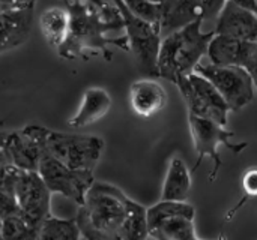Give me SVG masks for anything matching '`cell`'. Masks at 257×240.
<instances>
[{
  "label": "cell",
  "instance_id": "obj_24",
  "mask_svg": "<svg viewBox=\"0 0 257 240\" xmlns=\"http://www.w3.org/2000/svg\"><path fill=\"white\" fill-rule=\"evenodd\" d=\"M41 225L29 221L21 213L12 215L2 221L5 240H36Z\"/></svg>",
  "mask_w": 257,
  "mask_h": 240
},
{
  "label": "cell",
  "instance_id": "obj_34",
  "mask_svg": "<svg viewBox=\"0 0 257 240\" xmlns=\"http://www.w3.org/2000/svg\"><path fill=\"white\" fill-rule=\"evenodd\" d=\"M0 240H5L3 239V230H2V219H0Z\"/></svg>",
  "mask_w": 257,
  "mask_h": 240
},
{
  "label": "cell",
  "instance_id": "obj_28",
  "mask_svg": "<svg viewBox=\"0 0 257 240\" xmlns=\"http://www.w3.org/2000/svg\"><path fill=\"white\" fill-rule=\"evenodd\" d=\"M242 189L247 197H257V168H250L244 173Z\"/></svg>",
  "mask_w": 257,
  "mask_h": 240
},
{
  "label": "cell",
  "instance_id": "obj_8",
  "mask_svg": "<svg viewBox=\"0 0 257 240\" xmlns=\"http://www.w3.org/2000/svg\"><path fill=\"white\" fill-rule=\"evenodd\" d=\"M176 87L179 89L190 114L212 120L221 126L227 125L230 108L214 84L205 77L193 72L188 77L181 78Z\"/></svg>",
  "mask_w": 257,
  "mask_h": 240
},
{
  "label": "cell",
  "instance_id": "obj_21",
  "mask_svg": "<svg viewBox=\"0 0 257 240\" xmlns=\"http://www.w3.org/2000/svg\"><path fill=\"white\" fill-rule=\"evenodd\" d=\"M148 237V209L137 201L130 200L126 218L119 233V240H146Z\"/></svg>",
  "mask_w": 257,
  "mask_h": 240
},
{
  "label": "cell",
  "instance_id": "obj_4",
  "mask_svg": "<svg viewBox=\"0 0 257 240\" xmlns=\"http://www.w3.org/2000/svg\"><path fill=\"white\" fill-rule=\"evenodd\" d=\"M42 143L45 155L72 170L92 173L104 150V140L96 135L66 134L47 128L42 132Z\"/></svg>",
  "mask_w": 257,
  "mask_h": 240
},
{
  "label": "cell",
  "instance_id": "obj_2",
  "mask_svg": "<svg viewBox=\"0 0 257 240\" xmlns=\"http://www.w3.org/2000/svg\"><path fill=\"white\" fill-rule=\"evenodd\" d=\"M130 200L119 188L95 180L83 204L78 206L75 216L81 237L86 240H119Z\"/></svg>",
  "mask_w": 257,
  "mask_h": 240
},
{
  "label": "cell",
  "instance_id": "obj_18",
  "mask_svg": "<svg viewBox=\"0 0 257 240\" xmlns=\"http://www.w3.org/2000/svg\"><path fill=\"white\" fill-rule=\"evenodd\" d=\"M191 171L187 164L175 156L169 162L166 173L161 200L164 201H187L191 191Z\"/></svg>",
  "mask_w": 257,
  "mask_h": 240
},
{
  "label": "cell",
  "instance_id": "obj_33",
  "mask_svg": "<svg viewBox=\"0 0 257 240\" xmlns=\"http://www.w3.org/2000/svg\"><path fill=\"white\" fill-rule=\"evenodd\" d=\"M175 2H176V0H164V2H163V5H164V14H166V11H167Z\"/></svg>",
  "mask_w": 257,
  "mask_h": 240
},
{
  "label": "cell",
  "instance_id": "obj_23",
  "mask_svg": "<svg viewBox=\"0 0 257 240\" xmlns=\"http://www.w3.org/2000/svg\"><path fill=\"white\" fill-rule=\"evenodd\" d=\"M80 228L75 219H63L50 216L44 221L39 228V234L36 240H81Z\"/></svg>",
  "mask_w": 257,
  "mask_h": 240
},
{
  "label": "cell",
  "instance_id": "obj_9",
  "mask_svg": "<svg viewBox=\"0 0 257 240\" xmlns=\"http://www.w3.org/2000/svg\"><path fill=\"white\" fill-rule=\"evenodd\" d=\"M214 84L230 111H239L254 98V80L250 72L239 66L197 65L196 71Z\"/></svg>",
  "mask_w": 257,
  "mask_h": 240
},
{
  "label": "cell",
  "instance_id": "obj_37",
  "mask_svg": "<svg viewBox=\"0 0 257 240\" xmlns=\"http://www.w3.org/2000/svg\"><path fill=\"white\" fill-rule=\"evenodd\" d=\"M254 86H256V89H257V81H256V84H254Z\"/></svg>",
  "mask_w": 257,
  "mask_h": 240
},
{
  "label": "cell",
  "instance_id": "obj_30",
  "mask_svg": "<svg viewBox=\"0 0 257 240\" xmlns=\"http://www.w3.org/2000/svg\"><path fill=\"white\" fill-rule=\"evenodd\" d=\"M8 165H9V161H8V158H6V155L3 153V150L0 149V174L3 173V170H5Z\"/></svg>",
  "mask_w": 257,
  "mask_h": 240
},
{
  "label": "cell",
  "instance_id": "obj_1",
  "mask_svg": "<svg viewBox=\"0 0 257 240\" xmlns=\"http://www.w3.org/2000/svg\"><path fill=\"white\" fill-rule=\"evenodd\" d=\"M65 8L69 12L71 23L68 38L57 50L60 57L75 60L99 53L105 60H111L110 45L130 51L126 36L107 38L108 32L123 29V20L116 6L98 8L84 0H66Z\"/></svg>",
  "mask_w": 257,
  "mask_h": 240
},
{
  "label": "cell",
  "instance_id": "obj_31",
  "mask_svg": "<svg viewBox=\"0 0 257 240\" xmlns=\"http://www.w3.org/2000/svg\"><path fill=\"white\" fill-rule=\"evenodd\" d=\"M250 75L253 77V80H254V84H256V81H257V44H256V56H254V62H253V68H251V71H250Z\"/></svg>",
  "mask_w": 257,
  "mask_h": 240
},
{
  "label": "cell",
  "instance_id": "obj_20",
  "mask_svg": "<svg viewBox=\"0 0 257 240\" xmlns=\"http://www.w3.org/2000/svg\"><path fill=\"white\" fill-rule=\"evenodd\" d=\"M196 21H202L197 0H176L164 14V20L161 23V35L164 38Z\"/></svg>",
  "mask_w": 257,
  "mask_h": 240
},
{
  "label": "cell",
  "instance_id": "obj_13",
  "mask_svg": "<svg viewBox=\"0 0 257 240\" xmlns=\"http://www.w3.org/2000/svg\"><path fill=\"white\" fill-rule=\"evenodd\" d=\"M256 44L257 42L241 41L232 36L215 35L209 44L206 56L212 65L239 66L250 72L256 56Z\"/></svg>",
  "mask_w": 257,
  "mask_h": 240
},
{
  "label": "cell",
  "instance_id": "obj_15",
  "mask_svg": "<svg viewBox=\"0 0 257 240\" xmlns=\"http://www.w3.org/2000/svg\"><path fill=\"white\" fill-rule=\"evenodd\" d=\"M169 96L166 89L154 78H142L130 87V104L140 117H152L163 111Z\"/></svg>",
  "mask_w": 257,
  "mask_h": 240
},
{
  "label": "cell",
  "instance_id": "obj_19",
  "mask_svg": "<svg viewBox=\"0 0 257 240\" xmlns=\"http://www.w3.org/2000/svg\"><path fill=\"white\" fill-rule=\"evenodd\" d=\"M69 23L71 18L66 8L53 6L45 9L39 17V29L45 41L57 50L63 45V42L68 38Z\"/></svg>",
  "mask_w": 257,
  "mask_h": 240
},
{
  "label": "cell",
  "instance_id": "obj_12",
  "mask_svg": "<svg viewBox=\"0 0 257 240\" xmlns=\"http://www.w3.org/2000/svg\"><path fill=\"white\" fill-rule=\"evenodd\" d=\"M17 200L20 213L42 225L51 216V191L38 171H20L17 179Z\"/></svg>",
  "mask_w": 257,
  "mask_h": 240
},
{
  "label": "cell",
  "instance_id": "obj_16",
  "mask_svg": "<svg viewBox=\"0 0 257 240\" xmlns=\"http://www.w3.org/2000/svg\"><path fill=\"white\" fill-rule=\"evenodd\" d=\"M113 105L111 96L105 89L101 87H89L81 99V104L77 110V113L69 119L68 125L71 128H86L96 122H99L102 117L107 116Z\"/></svg>",
  "mask_w": 257,
  "mask_h": 240
},
{
  "label": "cell",
  "instance_id": "obj_7",
  "mask_svg": "<svg viewBox=\"0 0 257 240\" xmlns=\"http://www.w3.org/2000/svg\"><path fill=\"white\" fill-rule=\"evenodd\" d=\"M188 125H190L194 149L197 152V159L191 173L196 171L200 167L202 161L209 156L214 161V168L209 174L211 182L217 179V174L223 165V159L220 156V152L217 150L220 144H224L233 153H241L248 146V143H233L232 138L235 137V132L227 131L226 126H221L212 120L202 119L188 113Z\"/></svg>",
  "mask_w": 257,
  "mask_h": 240
},
{
  "label": "cell",
  "instance_id": "obj_5",
  "mask_svg": "<svg viewBox=\"0 0 257 240\" xmlns=\"http://www.w3.org/2000/svg\"><path fill=\"white\" fill-rule=\"evenodd\" d=\"M123 20V29L130 44V51L134 53L140 71L149 78H158L157 62L163 41L161 26L146 23L136 17L123 3V0H113Z\"/></svg>",
  "mask_w": 257,
  "mask_h": 240
},
{
  "label": "cell",
  "instance_id": "obj_27",
  "mask_svg": "<svg viewBox=\"0 0 257 240\" xmlns=\"http://www.w3.org/2000/svg\"><path fill=\"white\" fill-rule=\"evenodd\" d=\"M36 0H0V14L35 9Z\"/></svg>",
  "mask_w": 257,
  "mask_h": 240
},
{
  "label": "cell",
  "instance_id": "obj_36",
  "mask_svg": "<svg viewBox=\"0 0 257 240\" xmlns=\"http://www.w3.org/2000/svg\"><path fill=\"white\" fill-rule=\"evenodd\" d=\"M191 240H200V239H197V237H194V239H191ZM220 240H226V239H220Z\"/></svg>",
  "mask_w": 257,
  "mask_h": 240
},
{
  "label": "cell",
  "instance_id": "obj_26",
  "mask_svg": "<svg viewBox=\"0 0 257 240\" xmlns=\"http://www.w3.org/2000/svg\"><path fill=\"white\" fill-rule=\"evenodd\" d=\"M226 3H227V0H197L200 20L202 21H206V20L217 21L226 6Z\"/></svg>",
  "mask_w": 257,
  "mask_h": 240
},
{
  "label": "cell",
  "instance_id": "obj_38",
  "mask_svg": "<svg viewBox=\"0 0 257 240\" xmlns=\"http://www.w3.org/2000/svg\"><path fill=\"white\" fill-rule=\"evenodd\" d=\"M81 240H86V239H81Z\"/></svg>",
  "mask_w": 257,
  "mask_h": 240
},
{
  "label": "cell",
  "instance_id": "obj_11",
  "mask_svg": "<svg viewBox=\"0 0 257 240\" xmlns=\"http://www.w3.org/2000/svg\"><path fill=\"white\" fill-rule=\"evenodd\" d=\"M44 126L27 125L15 131L0 132V149L11 165L23 171H38L44 156Z\"/></svg>",
  "mask_w": 257,
  "mask_h": 240
},
{
  "label": "cell",
  "instance_id": "obj_25",
  "mask_svg": "<svg viewBox=\"0 0 257 240\" xmlns=\"http://www.w3.org/2000/svg\"><path fill=\"white\" fill-rule=\"evenodd\" d=\"M126 8L140 20L161 26L164 20V5L163 3H155L151 0H123Z\"/></svg>",
  "mask_w": 257,
  "mask_h": 240
},
{
  "label": "cell",
  "instance_id": "obj_29",
  "mask_svg": "<svg viewBox=\"0 0 257 240\" xmlns=\"http://www.w3.org/2000/svg\"><path fill=\"white\" fill-rule=\"evenodd\" d=\"M227 2H230L239 8H244L247 11H251L253 14L257 15V0H227Z\"/></svg>",
  "mask_w": 257,
  "mask_h": 240
},
{
  "label": "cell",
  "instance_id": "obj_14",
  "mask_svg": "<svg viewBox=\"0 0 257 240\" xmlns=\"http://www.w3.org/2000/svg\"><path fill=\"white\" fill-rule=\"evenodd\" d=\"M215 35L257 42V15L230 2L226 3L215 26Z\"/></svg>",
  "mask_w": 257,
  "mask_h": 240
},
{
  "label": "cell",
  "instance_id": "obj_22",
  "mask_svg": "<svg viewBox=\"0 0 257 240\" xmlns=\"http://www.w3.org/2000/svg\"><path fill=\"white\" fill-rule=\"evenodd\" d=\"M20 168L8 165L0 174V219H6L12 215L20 213L17 200V179Z\"/></svg>",
  "mask_w": 257,
  "mask_h": 240
},
{
  "label": "cell",
  "instance_id": "obj_32",
  "mask_svg": "<svg viewBox=\"0 0 257 240\" xmlns=\"http://www.w3.org/2000/svg\"><path fill=\"white\" fill-rule=\"evenodd\" d=\"M63 3L66 2V0H62ZM84 2H89V3H92V5H95V6H98V8H105L107 6V3L104 2V0H84Z\"/></svg>",
  "mask_w": 257,
  "mask_h": 240
},
{
  "label": "cell",
  "instance_id": "obj_6",
  "mask_svg": "<svg viewBox=\"0 0 257 240\" xmlns=\"http://www.w3.org/2000/svg\"><path fill=\"white\" fill-rule=\"evenodd\" d=\"M194 207L187 201H164L148 209L149 237L155 240H191L194 230Z\"/></svg>",
  "mask_w": 257,
  "mask_h": 240
},
{
  "label": "cell",
  "instance_id": "obj_35",
  "mask_svg": "<svg viewBox=\"0 0 257 240\" xmlns=\"http://www.w3.org/2000/svg\"><path fill=\"white\" fill-rule=\"evenodd\" d=\"M151 2H155V3H163L164 0H151Z\"/></svg>",
  "mask_w": 257,
  "mask_h": 240
},
{
  "label": "cell",
  "instance_id": "obj_17",
  "mask_svg": "<svg viewBox=\"0 0 257 240\" xmlns=\"http://www.w3.org/2000/svg\"><path fill=\"white\" fill-rule=\"evenodd\" d=\"M33 24V9L0 14V53L24 44Z\"/></svg>",
  "mask_w": 257,
  "mask_h": 240
},
{
  "label": "cell",
  "instance_id": "obj_3",
  "mask_svg": "<svg viewBox=\"0 0 257 240\" xmlns=\"http://www.w3.org/2000/svg\"><path fill=\"white\" fill-rule=\"evenodd\" d=\"M202 21L191 23L163 38L157 62L158 78L178 84L181 78L196 71L202 57L208 54L209 44L215 36L214 30L202 32Z\"/></svg>",
  "mask_w": 257,
  "mask_h": 240
},
{
  "label": "cell",
  "instance_id": "obj_10",
  "mask_svg": "<svg viewBox=\"0 0 257 240\" xmlns=\"http://www.w3.org/2000/svg\"><path fill=\"white\" fill-rule=\"evenodd\" d=\"M38 173L51 194H59L78 206L83 204L87 191L95 182L92 171L72 170L45 153L39 162Z\"/></svg>",
  "mask_w": 257,
  "mask_h": 240
}]
</instances>
